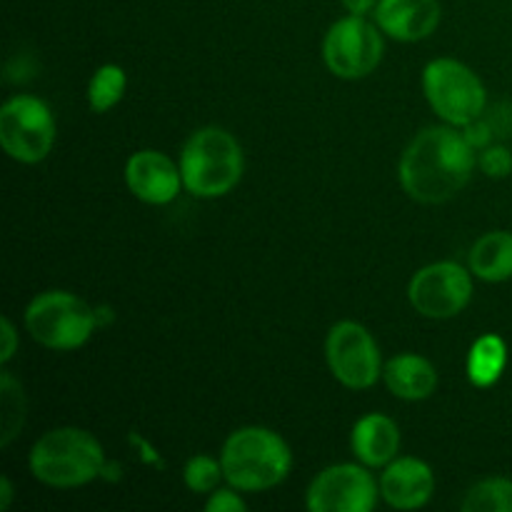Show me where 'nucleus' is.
I'll return each instance as SVG.
<instances>
[{"label": "nucleus", "instance_id": "obj_6", "mask_svg": "<svg viewBox=\"0 0 512 512\" xmlns=\"http://www.w3.org/2000/svg\"><path fill=\"white\" fill-rule=\"evenodd\" d=\"M423 90L435 113L460 128L478 120L488 100L478 75L453 58H438L428 63L423 73Z\"/></svg>", "mask_w": 512, "mask_h": 512}, {"label": "nucleus", "instance_id": "obj_15", "mask_svg": "<svg viewBox=\"0 0 512 512\" xmlns=\"http://www.w3.org/2000/svg\"><path fill=\"white\" fill-rule=\"evenodd\" d=\"M400 450V430L388 415L370 413L353 428V453L368 468H383L393 463Z\"/></svg>", "mask_w": 512, "mask_h": 512}, {"label": "nucleus", "instance_id": "obj_10", "mask_svg": "<svg viewBox=\"0 0 512 512\" xmlns=\"http://www.w3.org/2000/svg\"><path fill=\"white\" fill-rule=\"evenodd\" d=\"M408 298L420 315L433 320L455 318L473 298L470 273L458 263H433L413 275Z\"/></svg>", "mask_w": 512, "mask_h": 512}, {"label": "nucleus", "instance_id": "obj_9", "mask_svg": "<svg viewBox=\"0 0 512 512\" xmlns=\"http://www.w3.org/2000/svg\"><path fill=\"white\" fill-rule=\"evenodd\" d=\"M330 373L350 390H365L380 378V350L373 335L353 320L333 325L325 340Z\"/></svg>", "mask_w": 512, "mask_h": 512}, {"label": "nucleus", "instance_id": "obj_23", "mask_svg": "<svg viewBox=\"0 0 512 512\" xmlns=\"http://www.w3.org/2000/svg\"><path fill=\"white\" fill-rule=\"evenodd\" d=\"M480 168L488 178H508L512 173V153L505 145L485 148L483 155H480Z\"/></svg>", "mask_w": 512, "mask_h": 512}, {"label": "nucleus", "instance_id": "obj_2", "mask_svg": "<svg viewBox=\"0 0 512 512\" xmlns=\"http://www.w3.org/2000/svg\"><path fill=\"white\" fill-rule=\"evenodd\" d=\"M225 480L243 493H260L283 483L293 465L288 443L268 428H240L225 440L223 453Z\"/></svg>", "mask_w": 512, "mask_h": 512}, {"label": "nucleus", "instance_id": "obj_28", "mask_svg": "<svg viewBox=\"0 0 512 512\" xmlns=\"http://www.w3.org/2000/svg\"><path fill=\"white\" fill-rule=\"evenodd\" d=\"M10 500H13V485L8 478H3L0 480V510H8Z\"/></svg>", "mask_w": 512, "mask_h": 512}, {"label": "nucleus", "instance_id": "obj_5", "mask_svg": "<svg viewBox=\"0 0 512 512\" xmlns=\"http://www.w3.org/2000/svg\"><path fill=\"white\" fill-rule=\"evenodd\" d=\"M98 325V310L78 295L48 290L25 310V328L35 343L50 350H75L85 345Z\"/></svg>", "mask_w": 512, "mask_h": 512}, {"label": "nucleus", "instance_id": "obj_17", "mask_svg": "<svg viewBox=\"0 0 512 512\" xmlns=\"http://www.w3.org/2000/svg\"><path fill=\"white\" fill-rule=\"evenodd\" d=\"M470 270L480 280L503 283L512 278V233L493 230L483 235L470 250Z\"/></svg>", "mask_w": 512, "mask_h": 512}, {"label": "nucleus", "instance_id": "obj_18", "mask_svg": "<svg viewBox=\"0 0 512 512\" xmlns=\"http://www.w3.org/2000/svg\"><path fill=\"white\" fill-rule=\"evenodd\" d=\"M508 365V345L498 335H483L468 355V378L475 388H490L500 380Z\"/></svg>", "mask_w": 512, "mask_h": 512}, {"label": "nucleus", "instance_id": "obj_22", "mask_svg": "<svg viewBox=\"0 0 512 512\" xmlns=\"http://www.w3.org/2000/svg\"><path fill=\"white\" fill-rule=\"evenodd\" d=\"M220 478H225L223 463H218L210 455H195L185 465V485L193 493H213V490H218Z\"/></svg>", "mask_w": 512, "mask_h": 512}, {"label": "nucleus", "instance_id": "obj_20", "mask_svg": "<svg viewBox=\"0 0 512 512\" xmlns=\"http://www.w3.org/2000/svg\"><path fill=\"white\" fill-rule=\"evenodd\" d=\"M125 70L120 65H100L95 70L93 80L88 85V103L95 113H105V110L115 108L125 93Z\"/></svg>", "mask_w": 512, "mask_h": 512}, {"label": "nucleus", "instance_id": "obj_4", "mask_svg": "<svg viewBox=\"0 0 512 512\" xmlns=\"http://www.w3.org/2000/svg\"><path fill=\"white\" fill-rule=\"evenodd\" d=\"M243 148L223 128L195 130L180 153L183 185L195 198L228 195L243 178Z\"/></svg>", "mask_w": 512, "mask_h": 512}, {"label": "nucleus", "instance_id": "obj_21", "mask_svg": "<svg viewBox=\"0 0 512 512\" xmlns=\"http://www.w3.org/2000/svg\"><path fill=\"white\" fill-rule=\"evenodd\" d=\"M465 512H512V480L488 478L473 485L463 500Z\"/></svg>", "mask_w": 512, "mask_h": 512}, {"label": "nucleus", "instance_id": "obj_13", "mask_svg": "<svg viewBox=\"0 0 512 512\" xmlns=\"http://www.w3.org/2000/svg\"><path fill=\"white\" fill-rule=\"evenodd\" d=\"M435 493V475L418 458H400L385 465L380 475V495L395 510H418Z\"/></svg>", "mask_w": 512, "mask_h": 512}, {"label": "nucleus", "instance_id": "obj_8", "mask_svg": "<svg viewBox=\"0 0 512 512\" xmlns=\"http://www.w3.org/2000/svg\"><path fill=\"white\" fill-rule=\"evenodd\" d=\"M323 58L330 73L338 78H365L383 60V38L365 15H348L330 25L323 40Z\"/></svg>", "mask_w": 512, "mask_h": 512}, {"label": "nucleus", "instance_id": "obj_12", "mask_svg": "<svg viewBox=\"0 0 512 512\" xmlns=\"http://www.w3.org/2000/svg\"><path fill=\"white\" fill-rule=\"evenodd\" d=\"M125 183L143 203L165 205L178 198L183 175L168 155L158 150H140L125 165Z\"/></svg>", "mask_w": 512, "mask_h": 512}, {"label": "nucleus", "instance_id": "obj_14", "mask_svg": "<svg viewBox=\"0 0 512 512\" xmlns=\"http://www.w3.org/2000/svg\"><path fill=\"white\" fill-rule=\"evenodd\" d=\"M375 23L390 38L415 43L435 33L440 25L438 0H378Z\"/></svg>", "mask_w": 512, "mask_h": 512}, {"label": "nucleus", "instance_id": "obj_7", "mask_svg": "<svg viewBox=\"0 0 512 512\" xmlns=\"http://www.w3.org/2000/svg\"><path fill=\"white\" fill-rule=\"evenodd\" d=\"M55 143V118L33 95H15L0 110V145L18 163H40Z\"/></svg>", "mask_w": 512, "mask_h": 512}, {"label": "nucleus", "instance_id": "obj_26", "mask_svg": "<svg viewBox=\"0 0 512 512\" xmlns=\"http://www.w3.org/2000/svg\"><path fill=\"white\" fill-rule=\"evenodd\" d=\"M0 335H3V348H0V363H8L10 358L15 355V350H18V333H15L13 323H10V318H3V323H0Z\"/></svg>", "mask_w": 512, "mask_h": 512}, {"label": "nucleus", "instance_id": "obj_27", "mask_svg": "<svg viewBox=\"0 0 512 512\" xmlns=\"http://www.w3.org/2000/svg\"><path fill=\"white\" fill-rule=\"evenodd\" d=\"M350 15H365L378 5V0H340Z\"/></svg>", "mask_w": 512, "mask_h": 512}, {"label": "nucleus", "instance_id": "obj_3", "mask_svg": "<svg viewBox=\"0 0 512 512\" xmlns=\"http://www.w3.org/2000/svg\"><path fill=\"white\" fill-rule=\"evenodd\" d=\"M30 470L50 488H80L105 473V450L88 430L55 428L30 450Z\"/></svg>", "mask_w": 512, "mask_h": 512}, {"label": "nucleus", "instance_id": "obj_1", "mask_svg": "<svg viewBox=\"0 0 512 512\" xmlns=\"http://www.w3.org/2000/svg\"><path fill=\"white\" fill-rule=\"evenodd\" d=\"M475 163V148L463 133L453 128H428L405 148L398 178L410 198L438 205L455 198L470 183Z\"/></svg>", "mask_w": 512, "mask_h": 512}, {"label": "nucleus", "instance_id": "obj_25", "mask_svg": "<svg viewBox=\"0 0 512 512\" xmlns=\"http://www.w3.org/2000/svg\"><path fill=\"white\" fill-rule=\"evenodd\" d=\"M465 138H468V143L473 145L475 150L478 148H488V143H490V138H493L495 135V130H493V125L490 123H485V120H473V123H468L465 125Z\"/></svg>", "mask_w": 512, "mask_h": 512}, {"label": "nucleus", "instance_id": "obj_24", "mask_svg": "<svg viewBox=\"0 0 512 512\" xmlns=\"http://www.w3.org/2000/svg\"><path fill=\"white\" fill-rule=\"evenodd\" d=\"M248 505L240 498L235 490H213L210 493V500L205 503V510L208 512H243Z\"/></svg>", "mask_w": 512, "mask_h": 512}, {"label": "nucleus", "instance_id": "obj_11", "mask_svg": "<svg viewBox=\"0 0 512 512\" xmlns=\"http://www.w3.org/2000/svg\"><path fill=\"white\" fill-rule=\"evenodd\" d=\"M380 485L365 468L340 463L325 468L308 488V508L313 512H370L378 503Z\"/></svg>", "mask_w": 512, "mask_h": 512}, {"label": "nucleus", "instance_id": "obj_16", "mask_svg": "<svg viewBox=\"0 0 512 512\" xmlns=\"http://www.w3.org/2000/svg\"><path fill=\"white\" fill-rule=\"evenodd\" d=\"M385 385L400 400H425L438 388V370L420 355L403 353L388 360L383 368Z\"/></svg>", "mask_w": 512, "mask_h": 512}, {"label": "nucleus", "instance_id": "obj_19", "mask_svg": "<svg viewBox=\"0 0 512 512\" xmlns=\"http://www.w3.org/2000/svg\"><path fill=\"white\" fill-rule=\"evenodd\" d=\"M0 445L13 443L25 420V398L18 380L3 370L0 375Z\"/></svg>", "mask_w": 512, "mask_h": 512}]
</instances>
